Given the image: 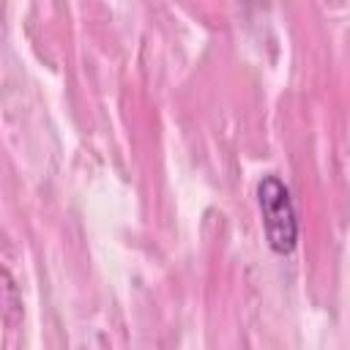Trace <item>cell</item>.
I'll return each mask as SVG.
<instances>
[{"mask_svg": "<svg viewBox=\"0 0 350 350\" xmlns=\"http://www.w3.org/2000/svg\"><path fill=\"white\" fill-rule=\"evenodd\" d=\"M257 205L271 252L290 254L298 246V219L284 180L276 175H262L257 183Z\"/></svg>", "mask_w": 350, "mask_h": 350, "instance_id": "obj_1", "label": "cell"}, {"mask_svg": "<svg viewBox=\"0 0 350 350\" xmlns=\"http://www.w3.org/2000/svg\"><path fill=\"white\" fill-rule=\"evenodd\" d=\"M5 290H11V279L8 273L0 268V306H3V298H5Z\"/></svg>", "mask_w": 350, "mask_h": 350, "instance_id": "obj_2", "label": "cell"}]
</instances>
